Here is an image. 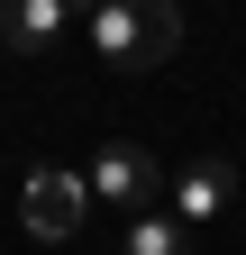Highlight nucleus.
I'll use <instances>...</instances> for the list:
<instances>
[{"instance_id":"nucleus-1","label":"nucleus","mask_w":246,"mask_h":255,"mask_svg":"<svg viewBox=\"0 0 246 255\" xmlns=\"http://www.w3.org/2000/svg\"><path fill=\"white\" fill-rule=\"evenodd\" d=\"M173 46H182L173 0H110V9H91V55L110 73H155V64H173Z\"/></svg>"},{"instance_id":"nucleus-2","label":"nucleus","mask_w":246,"mask_h":255,"mask_svg":"<svg viewBox=\"0 0 246 255\" xmlns=\"http://www.w3.org/2000/svg\"><path fill=\"white\" fill-rule=\"evenodd\" d=\"M82 182H91V210H119V219L164 210V173H155V155H146L137 137H110V146L82 164Z\"/></svg>"},{"instance_id":"nucleus-3","label":"nucleus","mask_w":246,"mask_h":255,"mask_svg":"<svg viewBox=\"0 0 246 255\" xmlns=\"http://www.w3.org/2000/svg\"><path fill=\"white\" fill-rule=\"evenodd\" d=\"M18 219H27V237H82V219H91V182L82 173H64V164H37L27 173V191H18Z\"/></svg>"},{"instance_id":"nucleus-4","label":"nucleus","mask_w":246,"mask_h":255,"mask_svg":"<svg viewBox=\"0 0 246 255\" xmlns=\"http://www.w3.org/2000/svg\"><path fill=\"white\" fill-rule=\"evenodd\" d=\"M228 201H237V173L219 164V155H201V164H182V173L164 182V210H173L192 237H201V228H210V219H219Z\"/></svg>"},{"instance_id":"nucleus-5","label":"nucleus","mask_w":246,"mask_h":255,"mask_svg":"<svg viewBox=\"0 0 246 255\" xmlns=\"http://www.w3.org/2000/svg\"><path fill=\"white\" fill-rule=\"evenodd\" d=\"M64 27H73L64 0H0V37H9V55H46Z\"/></svg>"},{"instance_id":"nucleus-6","label":"nucleus","mask_w":246,"mask_h":255,"mask_svg":"<svg viewBox=\"0 0 246 255\" xmlns=\"http://www.w3.org/2000/svg\"><path fill=\"white\" fill-rule=\"evenodd\" d=\"M119 255H201V246H192V228H182L173 210H137L128 237H119Z\"/></svg>"},{"instance_id":"nucleus-7","label":"nucleus","mask_w":246,"mask_h":255,"mask_svg":"<svg viewBox=\"0 0 246 255\" xmlns=\"http://www.w3.org/2000/svg\"><path fill=\"white\" fill-rule=\"evenodd\" d=\"M64 9H73V18H91V9H110V0H64Z\"/></svg>"}]
</instances>
